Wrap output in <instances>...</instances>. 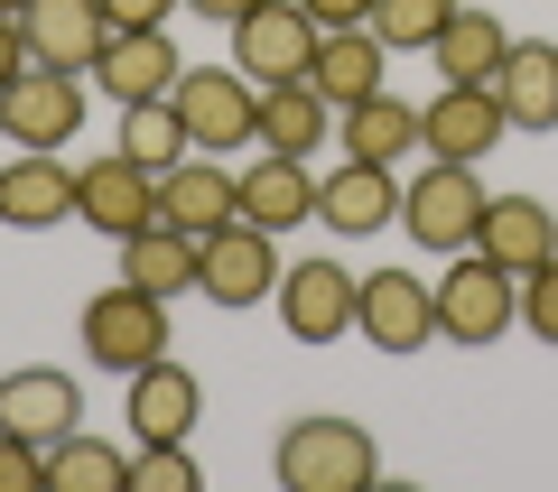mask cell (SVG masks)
Masks as SVG:
<instances>
[{"instance_id": "cell-27", "label": "cell", "mask_w": 558, "mask_h": 492, "mask_svg": "<svg viewBox=\"0 0 558 492\" xmlns=\"http://www.w3.org/2000/svg\"><path fill=\"white\" fill-rule=\"evenodd\" d=\"M428 57H438L447 84H494L502 57H512V28H502L494 10H465V0H457V20L438 28V47H428Z\"/></svg>"}, {"instance_id": "cell-3", "label": "cell", "mask_w": 558, "mask_h": 492, "mask_svg": "<svg viewBox=\"0 0 558 492\" xmlns=\"http://www.w3.org/2000/svg\"><path fill=\"white\" fill-rule=\"evenodd\" d=\"M512 325H521V279L494 270L484 251H457V270L438 279V344L484 354V344H502Z\"/></svg>"}, {"instance_id": "cell-14", "label": "cell", "mask_w": 558, "mask_h": 492, "mask_svg": "<svg viewBox=\"0 0 558 492\" xmlns=\"http://www.w3.org/2000/svg\"><path fill=\"white\" fill-rule=\"evenodd\" d=\"M178 75H186V57L168 47V28H112L102 57H94V84L121 102V112H131V102H168Z\"/></svg>"}, {"instance_id": "cell-38", "label": "cell", "mask_w": 558, "mask_h": 492, "mask_svg": "<svg viewBox=\"0 0 558 492\" xmlns=\"http://www.w3.org/2000/svg\"><path fill=\"white\" fill-rule=\"evenodd\" d=\"M20 10H28V0H0V20H20Z\"/></svg>"}, {"instance_id": "cell-21", "label": "cell", "mask_w": 558, "mask_h": 492, "mask_svg": "<svg viewBox=\"0 0 558 492\" xmlns=\"http://www.w3.org/2000/svg\"><path fill=\"white\" fill-rule=\"evenodd\" d=\"M196 418H205V381L186 372V362H140L131 372V436L149 446V436H196Z\"/></svg>"}, {"instance_id": "cell-28", "label": "cell", "mask_w": 558, "mask_h": 492, "mask_svg": "<svg viewBox=\"0 0 558 492\" xmlns=\"http://www.w3.org/2000/svg\"><path fill=\"white\" fill-rule=\"evenodd\" d=\"M47 492H131V455L75 428V436L47 446Z\"/></svg>"}, {"instance_id": "cell-20", "label": "cell", "mask_w": 558, "mask_h": 492, "mask_svg": "<svg viewBox=\"0 0 558 492\" xmlns=\"http://www.w3.org/2000/svg\"><path fill=\"white\" fill-rule=\"evenodd\" d=\"M242 223H260V233H299V223H317V177H307V158L260 149L252 168H242Z\"/></svg>"}, {"instance_id": "cell-23", "label": "cell", "mask_w": 558, "mask_h": 492, "mask_svg": "<svg viewBox=\"0 0 558 492\" xmlns=\"http://www.w3.org/2000/svg\"><path fill=\"white\" fill-rule=\"evenodd\" d=\"M381 65H391V47H381L373 28H317V65H307V84L344 112V102L381 94Z\"/></svg>"}, {"instance_id": "cell-22", "label": "cell", "mask_w": 558, "mask_h": 492, "mask_svg": "<svg viewBox=\"0 0 558 492\" xmlns=\"http://www.w3.org/2000/svg\"><path fill=\"white\" fill-rule=\"evenodd\" d=\"M494 102L512 131H558V38H512L494 75Z\"/></svg>"}, {"instance_id": "cell-29", "label": "cell", "mask_w": 558, "mask_h": 492, "mask_svg": "<svg viewBox=\"0 0 558 492\" xmlns=\"http://www.w3.org/2000/svg\"><path fill=\"white\" fill-rule=\"evenodd\" d=\"M112 149H121V158H140V168H159V177H168V168L186 158V121L168 112V102H131V112H121V139H112Z\"/></svg>"}, {"instance_id": "cell-5", "label": "cell", "mask_w": 558, "mask_h": 492, "mask_svg": "<svg viewBox=\"0 0 558 492\" xmlns=\"http://www.w3.org/2000/svg\"><path fill=\"white\" fill-rule=\"evenodd\" d=\"M84 354L102 362V372L131 381L140 362H159L168 354V297L131 288V279H112L102 297H84Z\"/></svg>"}, {"instance_id": "cell-33", "label": "cell", "mask_w": 558, "mask_h": 492, "mask_svg": "<svg viewBox=\"0 0 558 492\" xmlns=\"http://www.w3.org/2000/svg\"><path fill=\"white\" fill-rule=\"evenodd\" d=\"M521 325H531L539 344H558V260H549V270H531V279H521Z\"/></svg>"}, {"instance_id": "cell-16", "label": "cell", "mask_w": 558, "mask_h": 492, "mask_svg": "<svg viewBox=\"0 0 558 492\" xmlns=\"http://www.w3.org/2000/svg\"><path fill=\"white\" fill-rule=\"evenodd\" d=\"M0 223L10 233H57V223H75V168L57 149H20L0 168Z\"/></svg>"}, {"instance_id": "cell-37", "label": "cell", "mask_w": 558, "mask_h": 492, "mask_svg": "<svg viewBox=\"0 0 558 492\" xmlns=\"http://www.w3.org/2000/svg\"><path fill=\"white\" fill-rule=\"evenodd\" d=\"M186 10H196V20H215V28H233V20H252L260 0H186Z\"/></svg>"}, {"instance_id": "cell-13", "label": "cell", "mask_w": 558, "mask_h": 492, "mask_svg": "<svg viewBox=\"0 0 558 492\" xmlns=\"http://www.w3.org/2000/svg\"><path fill=\"white\" fill-rule=\"evenodd\" d=\"M159 223H178V233H223V223H242V177L223 168L215 149H186L178 168L159 177Z\"/></svg>"}, {"instance_id": "cell-12", "label": "cell", "mask_w": 558, "mask_h": 492, "mask_svg": "<svg viewBox=\"0 0 558 492\" xmlns=\"http://www.w3.org/2000/svg\"><path fill=\"white\" fill-rule=\"evenodd\" d=\"M502 139H512V121H502L494 84H447V94L418 112V149H428V158H457V168H484Z\"/></svg>"}, {"instance_id": "cell-15", "label": "cell", "mask_w": 558, "mask_h": 492, "mask_svg": "<svg viewBox=\"0 0 558 492\" xmlns=\"http://www.w3.org/2000/svg\"><path fill=\"white\" fill-rule=\"evenodd\" d=\"M75 418H84L75 372H57V362L0 372V428H10V436H28V446H57V436H75Z\"/></svg>"}, {"instance_id": "cell-8", "label": "cell", "mask_w": 558, "mask_h": 492, "mask_svg": "<svg viewBox=\"0 0 558 492\" xmlns=\"http://www.w3.org/2000/svg\"><path fill=\"white\" fill-rule=\"evenodd\" d=\"M75 223H94L102 242H131L159 223V168H140V158H94L75 168Z\"/></svg>"}, {"instance_id": "cell-17", "label": "cell", "mask_w": 558, "mask_h": 492, "mask_svg": "<svg viewBox=\"0 0 558 492\" xmlns=\"http://www.w3.org/2000/svg\"><path fill=\"white\" fill-rule=\"evenodd\" d=\"M20 38H28V65L94 75V57H102V38H112V20H102V0H28V10H20Z\"/></svg>"}, {"instance_id": "cell-2", "label": "cell", "mask_w": 558, "mask_h": 492, "mask_svg": "<svg viewBox=\"0 0 558 492\" xmlns=\"http://www.w3.org/2000/svg\"><path fill=\"white\" fill-rule=\"evenodd\" d=\"M168 112L186 121V149H252L260 139V84L242 75V65H186L178 94H168Z\"/></svg>"}, {"instance_id": "cell-32", "label": "cell", "mask_w": 558, "mask_h": 492, "mask_svg": "<svg viewBox=\"0 0 558 492\" xmlns=\"http://www.w3.org/2000/svg\"><path fill=\"white\" fill-rule=\"evenodd\" d=\"M0 492H47V446L0 428Z\"/></svg>"}, {"instance_id": "cell-34", "label": "cell", "mask_w": 558, "mask_h": 492, "mask_svg": "<svg viewBox=\"0 0 558 492\" xmlns=\"http://www.w3.org/2000/svg\"><path fill=\"white\" fill-rule=\"evenodd\" d=\"M168 10H186V0H102L112 28H168Z\"/></svg>"}, {"instance_id": "cell-9", "label": "cell", "mask_w": 558, "mask_h": 492, "mask_svg": "<svg viewBox=\"0 0 558 492\" xmlns=\"http://www.w3.org/2000/svg\"><path fill=\"white\" fill-rule=\"evenodd\" d=\"M354 297H363V279L336 270V251H326V260H289L270 307L299 344H336V335H354Z\"/></svg>"}, {"instance_id": "cell-26", "label": "cell", "mask_w": 558, "mask_h": 492, "mask_svg": "<svg viewBox=\"0 0 558 492\" xmlns=\"http://www.w3.org/2000/svg\"><path fill=\"white\" fill-rule=\"evenodd\" d=\"M196 260H205V242L178 233V223H149V233L121 242V279L149 288V297H186V288H196Z\"/></svg>"}, {"instance_id": "cell-6", "label": "cell", "mask_w": 558, "mask_h": 492, "mask_svg": "<svg viewBox=\"0 0 558 492\" xmlns=\"http://www.w3.org/2000/svg\"><path fill=\"white\" fill-rule=\"evenodd\" d=\"M354 335L373 344V354H418V344H438V279H418V270H363Z\"/></svg>"}, {"instance_id": "cell-24", "label": "cell", "mask_w": 558, "mask_h": 492, "mask_svg": "<svg viewBox=\"0 0 558 492\" xmlns=\"http://www.w3.org/2000/svg\"><path fill=\"white\" fill-rule=\"evenodd\" d=\"M336 139V102L317 84H260V149L279 158H317Z\"/></svg>"}, {"instance_id": "cell-10", "label": "cell", "mask_w": 558, "mask_h": 492, "mask_svg": "<svg viewBox=\"0 0 558 492\" xmlns=\"http://www.w3.org/2000/svg\"><path fill=\"white\" fill-rule=\"evenodd\" d=\"M233 65L252 84H307V65H317V20H307L299 0H260L252 20H233Z\"/></svg>"}, {"instance_id": "cell-19", "label": "cell", "mask_w": 558, "mask_h": 492, "mask_svg": "<svg viewBox=\"0 0 558 492\" xmlns=\"http://www.w3.org/2000/svg\"><path fill=\"white\" fill-rule=\"evenodd\" d=\"M317 223L336 242H373V233H391L400 223V186H391V168H373V158H344L336 177L317 186Z\"/></svg>"}, {"instance_id": "cell-36", "label": "cell", "mask_w": 558, "mask_h": 492, "mask_svg": "<svg viewBox=\"0 0 558 492\" xmlns=\"http://www.w3.org/2000/svg\"><path fill=\"white\" fill-rule=\"evenodd\" d=\"M28 75V38H20V20H0V94Z\"/></svg>"}, {"instance_id": "cell-30", "label": "cell", "mask_w": 558, "mask_h": 492, "mask_svg": "<svg viewBox=\"0 0 558 492\" xmlns=\"http://www.w3.org/2000/svg\"><path fill=\"white\" fill-rule=\"evenodd\" d=\"M457 20V0H373V38L391 47H438V28Z\"/></svg>"}, {"instance_id": "cell-25", "label": "cell", "mask_w": 558, "mask_h": 492, "mask_svg": "<svg viewBox=\"0 0 558 492\" xmlns=\"http://www.w3.org/2000/svg\"><path fill=\"white\" fill-rule=\"evenodd\" d=\"M336 139H344V158L400 168V158H410V139H418V112L381 84V94H363V102H344V112H336Z\"/></svg>"}, {"instance_id": "cell-7", "label": "cell", "mask_w": 558, "mask_h": 492, "mask_svg": "<svg viewBox=\"0 0 558 492\" xmlns=\"http://www.w3.org/2000/svg\"><path fill=\"white\" fill-rule=\"evenodd\" d=\"M279 233H260V223H223V233H205V260H196V288L215 297L223 316L260 307V297H279Z\"/></svg>"}, {"instance_id": "cell-35", "label": "cell", "mask_w": 558, "mask_h": 492, "mask_svg": "<svg viewBox=\"0 0 558 492\" xmlns=\"http://www.w3.org/2000/svg\"><path fill=\"white\" fill-rule=\"evenodd\" d=\"M317 28H373V0H299Z\"/></svg>"}, {"instance_id": "cell-4", "label": "cell", "mask_w": 558, "mask_h": 492, "mask_svg": "<svg viewBox=\"0 0 558 492\" xmlns=\"http://www.w3.org/2000/svg\"><path fill=\"white\" fill-rule=\"evenodd\" d=\"M400 223H410V242L418 251H438V260H457V251H475V223H484V177L475 168H457V158H428L410 186H400Z\"/></svg>"}, {"instance_id": "cell-11", "label": "cell", "mask_w": 558, "mask_h": 492, "mask_svg": "<svg viewBox=\"0 0 558 492\" xmlns=\"http://www.w3.org/2000/svg\"><path fill=\"white\" fill-rule=\"evenodd\" d=\"M0 131H10V149H65V139L84 131V75L28 65V75L0 94Z\"/></svg>"}, {"instance_id": "cell-18", "label": "cell", "mask_w": 558, "mask_h": 492, "mask_svg": "<svg viewBox=\"0 0 558 492\" xmlns=\"http://www.w3.org/2000/svg\"><path fill=\"white\" fill-rule=\"evenodd\" d=\"M475 251L494 260V270L531 279V270H549V260H558V214H549V205H539V196H484Z\"/></svg>"}, {"instance_id": "cell-1", "label": "cell", "mask_w": 558, "mask_h": 492, "mask_svg": "<svg viewBox=\"0 0 558 492\" xmlns=\"http://www.w3.org/2000/svg\"><path fill=\"white\" fill-rule=\"evenodd\" d=\"M270 465H279V483H289V492H373L381 483L373 428H363V418H336V409L289 418L279 446H270Z\"/></svg>"}, {"instance_id": "cell-31", "label": "cell", "mask_w": 558, "mask_h": 492, "mask_svg": "<svg viewBox=\"0 0 558 492\" xmlns=\"http://www.w3.org/2000/svg\"><path fill=\"white\" fill-rule=\"evenodd\" d=\"M131 492H205V465L186 455V436H149L131 455Z\"/></svg>"}]
</instances>
